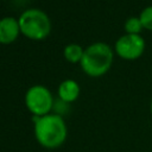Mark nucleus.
Here are the masks:
<instances>
[{
	"instance_id": "1",
	"label": "nucleus",
	"mask_w": 152,
	"mask_h": 152,
	"mask_svg": "<svg viewBox=\"0 0 152 152\" xmlns=\"http://www.w3.org/2000/svg\"><path fill=\"white\" fill-rule=\"evenodd\" d=\"M34 138L45 148L55 150L64 144L68 137V127L63 116L58 114H46L34 116Z\"/></svg>"
},
{
	"instance_id": "2",
	"label": "nucleus",
	"mask_w": 152,
	"mask_h": 152,
	"mask_svg": "<svg viewBox=\"0 0 152 152\" xmlns=\"http://www.w3.org/2000/svg\"><path fill=\"white\" fill-rule=\"evenodd\" d=\"M114 59L113 49L102 42L93 43L84 49L80 62L82 70L90 77H101L110 69Z\"/></svg>"
},
{
	"instance_id": "3",
	"label": "nucleus",
	"mask_w": 152,
	"mask_h": 152,
	"mask_svg": "<svg viewBox=\"0 0 152 152\" xmlns=\"http://www.w3.org/2000/svg\"><path fill=\"white\" fill-rule=\"evenodd\" d=\"M18 21L20 32L32 40H43L51 31L49 15L39 8H28L24 11Z\"/></svg>"
},
{
	"instance_id": "4",
	"label": "nucleus",
	"mask_w": 152,
	"mask_h": 152,
	"mask_svg": "<svg viewBox=\"0 0 152 152\" xmlns=\"http://www.w3.org/2000/svg\"><path fill=\"white\" fill-rule=\"evenodd\" d=\"M53 103L55 101L51 91L42 84L30 87L25 94V104L33 116H44L50 114L53 108Z\"/></svg>"
},
{
	"instance_id": "5",
	"label": "nucleus",
	"mask_w": 152,
	"mask_h": 152,
	"mask_svg": "<svg viewBox=\"0 0 152 152\" xmlns=\"http://www.w3.org/2000/svg\"><path fill=\"white\" fill-rule=\"evenodd\" d=\"M146 43L141 34L125 33L115 42V53L125 61H135L140 58L145 51Z\"/></svg>"
},
{
	"instance_id": "6",
	"label": "nucleus",
	"mask_w": 152,
	"mask_h": 152,
	"mask_svg": "<svg viewBox=\"0 0 152 152\" xmlns=\"http://www.w3.org/2000/svg\"><path fill=\"white\" fill-rule=\"evenodd\" d=\"M20 32L19 21L13 17H5L0 19V43L10 44L13 43Z\"/></svg>"
},
{
	"instance_id": "7",
	"label": "nucleus",
	"mask_w": 152,
	"mask_h": 152,
	"mask_svg": "<svg viewBox=\"0 0 152 152\" xmlns=\"http://www.w3.org/2000/svg\"><path fill=\"white\" fill-rule=\"evenodd\" d=\"M57 94H58L59 100L66 103H71L75 100H77L80 95V86L74 80H64L58 86Z\"/></svg>"
},
{
	"instance_id": "8",
	"label": "nucleus",
	"mask_w": 152,
	"mask_h": 152,
	"mask_svg": "<svg viewBox=\"0 0 152 152\" xmlns=\"http://www.w3.org/2000/svg\"><path fill=\"white\" fill-rule=\"evenodd\" d=\"M83 52H84V49L78 45V44H69L64 48L63 50V55H64V58L70 62V63H77V62H81L82 59V56H83Z\"/></svg>"
},
{
	"instance_id": "9",
	"label": "nucleus",
	"mask_w": 152,
	"mask_h": 152,
	"mask_svg": "<svg viewBox=\"0 0 152 152\" xmlns=\"http://www.w3.org/2000/svg\"><path fill=\"white\" fill-rule=\"evenodd\" d=\"M124 28L127 34H140L144 30V26L139 17H129L125 21Z\"/></svg>"
},
{
	"instance_id": "10",
	"label": "nucleus",
	"mask_w": 152,
	"mask_h": 152,
	"mask_svg": "<svg viewBox=\"0 0 152 152\" xmlns=\"http://www.w3.org/2000/svg\"><path fill=\"white\" fill-rule=\"evenodd\" d=\"M139 18L142 23L144 28L152 31V5L142 8V11L139 14Z\"/></svg>"
},
{
	"instance_id": "11",
	"label": "nucleus",
	"mask_w": 152,
	"mask_h": 152,
	"mask_svg": "<svg viewBox=\"0 0 152 152\" xmlns=\"http://www.w3.org/2000/svg\"><path fill=\"white\" fill-rule=\"evenodd\" d=\"M68 104H69V103H66V102H64V101H62V100H58V101H55L52 109H55V112H56L55 114H58V115L62 116L63 112H65V109L68 108Z\"/></svg>"
},
{
	"instance_id": "12",
	"label": "nucleus",
	"mask_w": 152,
	"mask_h": 152,
	"mask_svg": "<svg viewBox=\"0 0 152 152\" xmlns=\"http://www.w3.org/2000/svg\"><path fill=\"white\" fill-rule=\"evenodd\" d=\"M150 112H151V114H152V100H151V103H150Z\"/></svg>"
}]
</instances>
